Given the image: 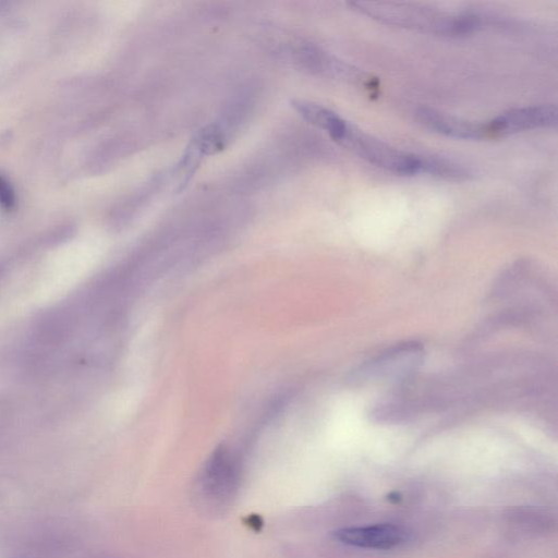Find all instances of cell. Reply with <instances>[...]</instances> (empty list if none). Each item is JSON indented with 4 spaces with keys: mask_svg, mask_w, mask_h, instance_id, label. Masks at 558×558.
<instances>
[{
    "mask_svg": "<svg viewBox=\"0 0 558 558\" xmlns=\"http://www.w3.org/2000/svg\"><path fill=\"white\" fill-rule=\"evenodd\" d=\"M14 203L13 190L9 183L0 177V205L10 208Z\"/></svg>",
    "mask_w": 558,
    "mask_h": 558,
    "instance_id": "ba28073f",
    "label": "cell"
},
{
    "mask_svg": "<svg viewBox=\"0 0 558 558\" xmlns=\"http://www.w3.org/2000/svg\"><path fill=\"white\" fill-rule=\"evenodd\" d=\"M365 161L400 175L421 172V156L400 150L348 123L336 141Z\"/></svg>",
    "mask_w": 558,
    "mask_h": 558,
    "instance_id": "3957f363",
    "label": "cell"
},
{
    "mask_svg": "<svg viewBox=\"0 0 558 558\" xmlns=\"http://www.w3.org/2000/svg\"><path fill=\"white\" fill-rule=\"evenodd\" d=\"M333 537L350 546L371 549H391L408 538L407 531L396 524L380 523L367 526H351L335 531Z\"/></svg>",
    "mask_w": 558,
    "mask_h": 558,
    "instance_id": "5b68a950",
    "label": "cell"
},
{
    "mask_svg": "<svg viewBox=\"0 0 558 558\" xmlns=\"http://www.w3.org/2000/svg\"><path fill=\"white\" fill-rule=\"evenodd\" d=\"M555 105H535L507 110L487 123L488 138H500L524 131L554 128L557 124Z\"/></svg>",
    "mask_w": 558,
    "mask_h": 558,
    "instance_id": "277c9868",
    "label": "cell"
},
{
    "mask_svg": "<svg viewBox=\"0 0 558 558\" xmlns=\"http://www.w3.org/2000/svg\"><path fill=\"white\" fill-rule=\"evenodd\" d=\"M293 109L308 123L324 130L336 142L348 122L331 109L308 100L294 99L291 101Z\"/></svg>",
    "mask_w": 558,
    "mask_h": 558,
    "instance_id": "52a82bcc",
    "label": "cell"
},
{
    "mask_svg": "<svg viewBox=\"0 0 558 558\" xmlns=\"http://www.w3.org/2000/svg\"><path fill=\"white\" fill-rule=\"evenodd\" d=\"M350 7L380 23L442 36L465 35L483 23L473 13H452L416 3L355 1Z\"/></svg>",
    "mask_w": 558,
    "mask_h": 558,
    "instance_id": "6da1fadb",
    "label": "cell"
},
{
    "mask_svg": "<svg viewBox=\"0 0 558 558\" xmlns=\"http://www.w3.org/2000/svg\"><path fill=\"white\" fill-rule=\"evenodd\" d=\"M415 117L417 121L427 129L452 138H488L486 122L462 119L429 107L417 108Z\"/></svg>",
    "mask_w": 558,
    "mask_h": 558,
    "instance_id": "8992f818",
    "label": "cell"
},
{
    "mask_svg": "<svg viewBox=\"0 0 558 558\" xmlns=\"http://www.w3.org/2000/svg\"><path fill=\"white\" fill-rule=\"evenodd\" d=\"M425 350L415 341L393 344L364 362L350 375L355 385L400 384L413 377L424 362Z\"/></svg>",
    "mask_w": 558,
    "mask_h": 558,
    "instance_id": "7a4b0ae2",
    "label": "cell"
}]
</instances>
